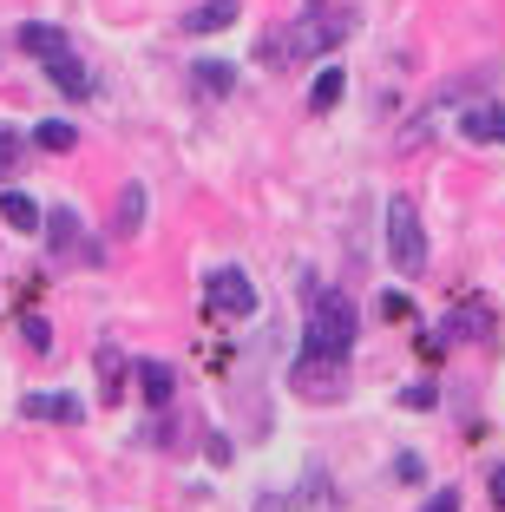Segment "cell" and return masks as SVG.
Segmentation results:
<instances>
[{
    "label": "cell",
    "mask_w": 505,
    "mask_h": 512,
    "mask_svg": "<svg viewBox=\"0 0 505 512\" xmlns=\"http://www.w3.org/2000/svg\"><path fill=\"white\" fill-rule=\"evenodd\" d=\"M33 145H40V151H73V145H79V132H73L66 119H46L40 132H33Z\"/></svg>",
    "instance_id": "17"
},
{
    "label": "cell",
    "mask_w": 505,
    "mask_h": 512,
    "mask_svg": "<svg viewBox=\"0 0 505 512\" xmlns=\"http://www.w3.org/2000/svg\"><path fill=\"white\" fill-rule=\"evenodd\" d=\"M138 230H145V184L125 178V184H119V204H112V237L132 243Z\"/></svg>",
    "instance_id": "7"
},
{
    "label": "cell",
    "mask_w": 505,
    "mask_h": 512,
    "mask_svg": "<svg viewBox=\"0 0 505 512\" xmlns=\"http://www.w3.org/2000/svg\"><path fill=\"white\" fill-rule=\"evenodd\" d=\"M446 335H453V342H486L492 335V309L486 302H460V309L446 316Z\"/></svg>",
    "instance_id": "9"
},
{
    "label": "cell",
    "mask_w": 505,
    "mask_h": 512,
    "mask_svg": "<svg viewBox=\"0 0 505 512\" xmlns=\"http://www.w3.org/2000/svg\"><path fill=\"white\" fill-rule=\"evenodd\" d=\"M361 335V316H355V302L342 296V289H315L309 296V342L302 348H328V355H348Z\"/></svg>",
    "instance_id": "1"
},
{
    "label": "cell",
    "mask_w": 505,
    "mask_h": 512,
    "mask_svg": "<svg viewBox=\"0 0 505 512\" xmlns=\"http://www.w3.org/2000/svg\"><path fill=\"white\" fill-rule=\"evenodd\" d=\"M328 506H335L328 480H322V473H309V480H302V486H289V493H269L256 512H328Z\"/></svg>",
    "instance_id": "5"
},
{
    "label": "cell",
    "mask_w": 505,
    "mask_h": 512,
    "mask_svg": "<svg viewBox=\"0 0 505 512\" xmlns=\"http://www.w3.org/2000/svg\"><path fill=\"white\" fill-rule=\"evenodd\" d=\"M460 138H466V145H505V106L473 99V106L460 112Z\"/></svg>",
    "instance_id": "6"
},
{
    "label": "cell",
    "mask_w": 505,
    "mask_h": 512,
    "mask_svg": "<svg viewBox=\"0 0 505 512\" xmlns=\"http://www.w3.org/2000/svg\"><path fill=\"white\" fill-rule=\"evenodd\" d=\"M342 86H348L342 66H322V73H315V86H309V106L315 112H335V106H342Z\"/></svg>",
    "instance_id": "12"
},
{
    "label": "cell",
    "mask_w": 505,
    "mask_h": 512,
    "mask_svg": "<svg viewBox=\"0 0 505 512\" xmlns=\"http://www.w3.org/2000/svg\"><path fill=\"white\" fill-rule=\"evenodd\" d=\"M440 401V388L433 381H414V388H401V407H433Z\"/></svg>",
    "instance_id": "19"
},
{
    "label": "cell",
    "mask_w": 505,
    "mask_h": 512,
    "mask_svg": "<svg viewBox=\"0 0 505 512\" xmlns=\"http://www.w3.org/2000/svg\"><path fill=\"white\" fill-rule=\"evenodd\" d=\"M99 381H105V401H119V381H125V355L119 348H99Z\"/></svg>",
    "instance_id": "18"
},
{
    "label": "cell",
    "mask_w": 505,
    "mask_h": 512,
    "mask_svg": "<svg viewBox=\"0 0 505 512\" xmlns=\"http://www.w3.org/2000/svg\"><path fill=\"white\" fill-rule=\"evenodd\" d=\"M289 381H296V394H309V401H342V388H348V355L302 348L296 368H289Z\"/></svg>",
    "instance_id": "3"
},
{
    "label": "cell",
    "mask_w": 505,
    "mask_h": 512,
    "mask_svg": "<svg viewBox=\"0 0 505 512\" xmlns=\"http://www.w3.org/2000/svg\"><path fill=\"white\" fill-rule=\"evenodd\" d=\"M204 302H210V316H230V322H243L256 309V283L243 270H210V283H204Z\"/></svg>",
    "instance_id": "4"
},
{
    "label": "cell",
    "mask_w": 505,
    "mask_h": 512,
    "mask_svg": "<svg viewBox=\"0 0 505 512\" xmlns=\"http://www.w3.org/2000/svg\"><path fill=\"white\" fill-rule=\"evenodd\" d=\"M79 237V217L73 211H53V243H73Z\"/></svg>",
    "instance_id": "20"
},
{
    "label": "cell",
    "mask_w": 505,
    "mask_h": 512,
    "mask_svg": "<svg viewBox=\"0 0 505 512\" xmlns=\"http://www.w3.org/2000/svg\"><path fill=\"white\" fill-rule=\"evenodd\" d=\"M20 46L40 53V60H53V53H66V33L60 27H27V33H20Z\"/></svg>",
    "instance_id": "16"
},
{
    "label": "cell",
    "mask_w": 505,
    "mask_h": 512,
    "mask_svg": "<svg viewBox=\"0 0 505 512\" xmlns=\"http://www.w3.org/2000/svg\"><path fill=\"white\" fill-rule=\"evenodd\" d=\"M492 493H499V506H505V467H499V473H492Z\"/></svg>",
    "instance_id": "22"
},
{
    "label": "cell",
    "mask_w": 505,
    "mask_h": 512,
    "mask_svg": "<svg viewBox=\"0 0 505 512\" xmlns=\"http://www.w3.org/2000/svg\"><path fill=\"white\" fill-rule=\"evenodd\" d=\"M191 73H197V92H210V99H223V92L237 86V66H223V60H204Z\"/></svg>",
    "instance_id": "15"
},
{
    "label": "cell",
    "mask_w": 505,
    "mask_h": 512,
    "mask_svg": "<svg viewBox=\"0 0 505 512\" xmlns=\"http://www.w3.org/2000/svg\"><path fill=\"white\" fill-rule=\"evenodd\" d=\"M46 73H53V86H60L66 99H92V92H99V79L73 60V46H66V53H53V60H46Z\"/></svg>",
    "instance_id": "8"
},
{
    "label": "cell",
    "mask_w": 505,
    "mask_h": 512,
    "mask_svg": "<svg viewBox=\"0 0 505 512\" xmlns=\"http://www.w3.org/2000/svg\"><path fill=\"white\" fill-rule=\"evenodd\" d=\"M7 158H14V145H7V138H0V165H7Z\"/></svg>",
    "instance_id": "23"
},
{
    "label": "cell",
    "mask_w": 505,
    "mask_h": 512,
    "mask_svg": "<svg viewBox=\"0 0 505 512\" xmlns=\"http://www.w3.org/2000/svg\"><path fill=\"white\" fill-rule=\"evenodd\" d=\"M0 217L14 230H40V204H33L27 191H0Z\"/></svg>",
    "instance_id": "14"
},
{
    "label": "cell",
    "mask_w": 505,
    "mask_h": 512,
    "mask_svg": "<svg viewBox=\"0 0 505 512\" xmlns=\"http://www.w3.org/2000/svg\"><path fill=\"white\" fill-rule=\"evenodd\" d=\"M237 0H204V7H191L184 14V33H223V27H237Z\"/></svg>",
    "instance_id": "10"
},
{
    "label": "cell",
    "mask_w": 505,
    "mask_h": 512,
    "mask_svg": "<svg viewBox=\"0 0 505 512\" xmlns=\"http://www.w3.org/2000/svg\"><path fill=\"white\" fill-rule=\"evenodd\" d=\"M420 512H460V493H453V486H440V493H433Z\"/></svg>",
    "instance_id": "21"
},
{
    "label": "cell",
    "mask_w": 505,
    "mask_h": 512,
    "mask_svg": "<svg viewBox=\"0 0 505 512\" xmlns=\"http://www.w3.org/2000/svg\"><path fill=\"white\" fill-rule=\"evenodd\" d=\"M387 256H394L401 276H420V263H427V230H420L414 197H394V204H387Z\"/></svg>",
    "instance_id": "2"
},
{
    "label": "cell",
    "mask_w": 505,
    "mask_h": 512,
    "mask_svg": "<svg viewBox=\"0 0 505 512\" xmlns=\"http://www.w3.org/2000/svg\"><path fill=\"white\" fill-rule=\"evenodd\" d=\"M27 414L33 421H79V401L73 394H27Z\"/></svg>",
    "instance_id": "13"
},
{
    "label": "cell",
    "mask_w": 505,
    "mask_h": 512,
    "mask_svg": "<svg viewBox=\"0 0 505 512\" xmlns=\"http://www.w3.org/2000/svg\"><path fill=\"white\" fill-rule=\"evenodd\" d=\"M171 388H178V375H171L164 362H138V394H145L151 407H164V401H171Z\"/></svg>",
    "instance_id": "11"
}]
</instances>
